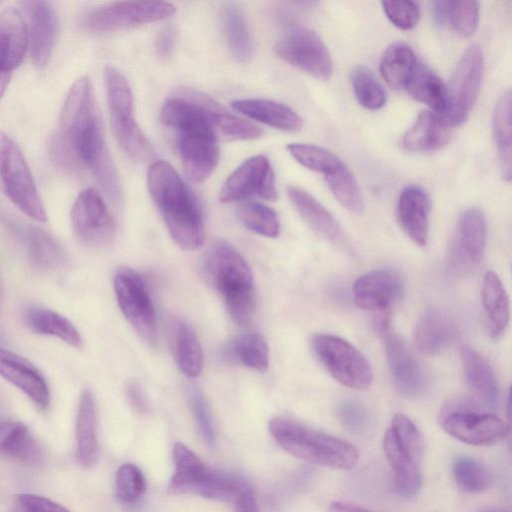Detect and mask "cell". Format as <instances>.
Here are the masks:
<instances>
[{
  "label": "cell",
  "mask_w": 512,
  "mask_h": 512,
  "mask_svg": "<svg viewBox=\"0 0 512 512\" xmlns=\"http://www.w3.org/2000/svg\"><path fill=\"white\" fill-rule=\"evenodd\" d=\"M51 152L63 167L83 164L113 203L122 201L121 183L107 147L93 87L86 76L77 79L68 91Z\"/></svg>",
  "instance_id": "6da1fadb"
},
{
  "label": "cell",
  "mask_w": 512,
  "mask_h": 512,
  "mask_svg": "<svg viewBox=\"0 0 512 512\" xmlns=\"http://www.w3.org/2000/svg\"><path fill=\"white\" fill-rule=\"evenodd\" d=\"M212 101L187 93L167 99L160 111L162 124L175 134L184 173L196 183L205 181L219 162V138L210 115Z\"/></svg>",
  "instance_id": "7a4b0ae2"
},
{
  "label": "cell",
  "mask_w": 512,
  "mask_h": 512,
  "mask_svg": "<svg viewBox=\"0 0 512 512\" xmlns=\"http://www.w3.org/2000/svg\"><path fill=\"white\" fill-rule=\"evenodd\" d=\"M149 193L168 232L178 246L192 251L204 242L199 204L177 171L166 161L153 162L147 172Z\"/></svg>",
  "instance_id": "3957f363"
},
{
  "label": "cell",
  "mask_w": 512,
  "mask_h": 512,
  "mask_svg": "<svg viewBox=\"0 0 512 512\" xmlns=\"http://www.w3.org/2000/svg\"><path fill=\"white\" fill-rule=\"evenodd\" d=\"M203 270L222 296L232 320L241 327L249 326L256 310V290L253 273L244 257L220 239L208 249Z\"/></svg>",
  "instance_id": "277c9868"
},
{
  "label": "cell",
  "mask_w": 512,
  "mask_h": 512,
  "mask_svg": "<svg viewBox=\"0 0 512 512\" xmlns=\"http://www.w3.org/2000/svg\"><path fill=\"white\" fill-rule=\"evenodd\" d=\"M268 428L274 440L290 455L331 469L349 470L359 460V451L352 443L309 428L291 418L277 416Z\"/></svg>",
  "instance_id": "5b68a950"
},
{
  "label": "cell",
  "mask_w": 512,
  "mask_h": 512,
  "mask_svg": "<svg viewBox=\"0 0 512 512\" xmlns=\"http://www.w3.org/2000/svg\"><path fill=\"white\" fill-rule=\"evenodd\" d=\"M175 472L169 482L174 493L193 494L208 499L235 503L248 484L238 476L214 470L192 450L176 442L172 450Z\"/></svg>",
  "instance_id": "8992f818"
},
{
  "label": "cell",
  "mask_w": 512,
  "mask_h": 512,
  "mask_svg": "<svg viewBox=\"0 0 512 512\" xmlns=\"http://www.w3.org/2000/svg\"><path fill=\"white\" fill-rule=\"evenodd\" d=\"M107 102L114 136L121 149L136 161L152 155V147L134 115L133 95L128 81L115 67L104 71Z\"/></svg>",
  "instance_id": "52a82bcc"
},
{
  "label": "cell",
  "mask_w": 512,
  "mask_h": 512,
  "mask_svg": "<svg viewBox=\"0 0 512 512\" xmlns=\"http://www.w3.org/2000/svg\"><path fill=\"white\" fill-rule=\"evenodd\" d=\"M0 192L21 212L38 222L47 214L28 163L17 143L0 131Z\"/></svg>",
  "instance_id": "ba28073f"
},
{
  "label": "cell",
  "mask_w": 512,
  "mask_h": 512,
  "mask_svg": "<svg viewBox=\"0 0 512 512\" xmlns=\"http://www.w3.org/2000/svg\"><path fill=\"white\" fill-rule=\"evenodd\" d=\"M442 429L456 440L474 446H491L504 440L509 426L498 416L481 411L467 398H454L441 410Z\"/></svg>",
  "instance_id": "9c48e42d"
},
{
  "label": "cell",
  "mask_w": 512,
  "mask_h": 512,
  "mask_svg": "<svg viewBox=\"0 0 512 512\" xmlns=\"http://www.w3.org/2000/svg\"><path fill=\"white\" fill-rule=\"evenodd\" d=\"M312 348L330 375L342 385L364 390L373 382V370L367 358L350 342L332 334L318 333Z\"/></svg>",
  "instance_id": "30bf717a"
},
{
  "label": "cell",
  "mask_w": 512,
  "mask_h": 512,
  "mask_svg": "<svg viewBox=\"0 0 512 512\" xmlns=\"http://www.w3.org/2000/svg\"><path fill=\"white\" fill-rule=\"evenodd\" d=\"M274 51L283 61L319 80L332 76L333 63L326 45L307 27L289 23Z\"/></svg>",
  "instance_id": "8fae6325"
},
{
  "label": "cell",
  "mask_w": 512,
  "mask_h": 512,
  "mask_svg": "<svg viewBox=\"0 0 512 512\" xmlns=\"http://www.w3.org/2000/svg\"><path fill=\"white\" fill-rule=\"evenodd\" d=\"M176 7L162 1H124L97 7L83 18V26L93 32H107L161 21L171 17Z\"/></svg>",
  "instance_id": "7c38bea8"
},
{
  "label": "cell",
  "mask_w": 512,
  "mask_h": 512,
  "mask_svg": "<svg viewBox=\"0 0 512 512\" xmlns=\"http://www.w3.org/2000/svg\"><path fill=\"white\" fill-rule=\"evenodd\" d=\"M117 303L123 315L139 334L149 343L156 339V314L144 278L129 268L117 270L113 279Z\"/></svg>",
  "instance_id": "4fadbf2b"
},
{
  "label": "cell",
  "mask_w": 512,
  "mask_h": 512,
  "mask_svg": "<svg viewBox=\"0 0 512 512\" xmlns=\"http://www.w3.org/2000/svg\"><path fill=\"white\" fill-rule=\"evenodd\" d=\"M484 57L480 46L471 45L456 64L448 91V105L443 115L451 126L462 124L473 108L481 86Z\"/></svg>",
  "instance_id": "5bb4252c"
},
{
  "label": "cell",
  "mask_w": 512,
  "mask_h": 512,
  "mask_svg": "<svg viewBox=\"0 0 512 512\" xmlns=\"http://www.w3.org/2000/svg\"><path fill=\"white\" fill-rule=\"evenodd\" d=\"M487 242V223L483 212L469 208L459 216L450 246L448 266L452 273L464 276L481 262Z\"/></svg>",
  "instance_id": "9a60e30c"
},
{
  "label": "cell",
  "mask_w": 512,
  "mask_h": 512,
  "mask_svg": "<svg viewBox=\"0 0 512 512\" xmlns=\"http://www.w3.org/2000/svg\"><path fill=\"white\" fill-rule=\"evenodd\" d=\"M71 222L77 238L90 247L109 244L115 234L113 216L94 188H87L77 196L71 209Z\"/></svg>",
  "instance_id": "2e32d148"
},
{
  "label": "cell",
  "mask_w": 512,
  "mask_h": 512,
  "mask_svg": "<svg viewBox=\"0 0 512 512\" xmlns=\"http://www.w3.org/2000/svg\"><path fill=\"white\" fill-rule=\"evenodd\" d=\"M252 195L268 201L277 199L274 171L264 155L253 156L237 167L220 189L219 199L230 203Z\"/></svg>",
  "instance_id": "e0dca14e"
},
{
  "label": "cell",
  "mask_w": 512,
  "mask_h": 512,
  "mask_svg": "<svg viewBox=\"0 0 512 512\" xmlns=\"http://www.w3.org/2000/svg\"><path fill=\"white\" fill-rule=\"evenodd\" d=\"M405 293V280L394 269H377L358 277L352 286L355 304L369 311L385 313Z\"/></svg>",
  "instance_id": "ac0fdd59"
},
{
  "label": "cell",
  "mask_w": 512,
  "mask_h": 512,
  "mask_svg": "<svg viewBox=\"0 0 512 512\" xmlns=\"http://www.w3.org/2000/svg\"><path fill=\"white\" fill-rule=\"evenodd\" d=\"M388 368L398 391L407 397L422 396L428 388V377L406 341L398 334L383 332Z\"/></svg>",
  "instance_id": "d6986e66"
},
{
  "label": "cell",
  "mask_w": 512,
  "mask_h": 512,
  "mask_svg": "<svg viewBox=\"0 0 512 512\" xmlns=\"http://www.w3.org/2000/svg\"><path fill=\"white\" fill-rule=\"evenodd\" d=\"M0 376L20 389L40 409L49 406V387L41 372L26 358L2 347Z\"/></svg>",
  "instance_id": "ffe728a7"
},
{
  "label": "cell",
  "mask_w": 512,
  "mask_h": 512,
  "mask_svg": "<svg viewBox=\"0 0 512 512\" xmlns=\"http://www.w3.org/2000/svg\"><path fill=\"white\" fill-rule=\"evenodd\" d=\"M431 201L428 193L418 185L402 189L396 206L398 223L415 244L423 247L429 237Z\"/></svg>",
  "instance_id": "44dd1931"
},
{
  "label": "cell",
  "mask_w": 512,
  "mask_h": 512,
  "mask_svg": "<svg viewBox=\"0 0 512 512\" xmlns=\"http://www.w3.org/2000/svg\"><path fill=\"white\" fill-rule=\"evenodd\" d=\"M30 18L28 36L31 57L34 65L43 70L47 67L56 40L57 15L49 2H24Z\"/></svg>",
  "instance_id": "7402d4cb"
},
{
  "label": "cell",
  "mask_w": 512,
  "mask_h": 512,
  "mask_svg": "<svg viewBox=\"0 0 512 512\" xmlns=\"http://www.w3.org/2000/svg\"><path fill=\"white\" fill-rule=\"evenodd\" d=\"M459 335L454 318L440 309L426 310L417 320L414 341L418 350L435 355L453 344Z\"/></svg>",
  "instance_id": "603a6c76"
},
{
  "label": "cell",
  "mask_w": 512,
  "mask_h": 512,
  "mask_svg": "<svg viewBox=\"0 0 512 512\" xmlns=\"http://www.w3.org/2000/svg\"><path fill=\"white\" fill-rule=\"evenodd\" d=\"M29 44L21 12L9 7L0 13V76L11 77L22 62Z\"/></svg>",
  "instance_id": "cb8c5ba5"
},
{
  "label": "cell",
  "mask_w": 512,
  "mask_h": 512,
  "mask_svg": "<svg viewBox=\"0 0 512 512\" xmlns=\"http://www.w3.org/2000/svg\"><path fill=\"white\" fill-rule=\"evenodd\" d=\"M453 126L446 118L433 111H422L403 136V146L413 152H431L446 146Z\"/></svg>",
  "instance_id": "d4e9b609"
},
{
  "label": "cell",
  "mask_w": 512,
  "mask_h": 512,
  "mask_svg": "<svg viewBox=\"0 0 512 512\" xmlns=\"http://www.w3.org/2000/svg\"><path fill=\"white\" fill-rule=\"evenodd\" d=\"M168 342L173 358L181 372L190 378L198 377L203 368V350L194 329L184 320L168 323Z\"/></svg>",
  "instance_id": "484cf974"
},
{
  "label": "cell",
  "mask_w": 512,
  "mask_h": 512,
  "mask_svg": "<svg viewBox=\"0 0 512 512\" xmlns=\"http://www.w3.org/2000/svg\"><path fill=\"white\" fill-rule=\"evenodd\" d=\"M460 357L467 385L476 400L495 408L499 403V385L488 361L469 346L461 349Z\"/></svg>",
  "instance_id": "4316f807"
},
{
  "label": "cell",
  "mask_w": 512,
  "mask_h": 512,
  "mask_svg": "<svg viewBox=\"0 0 512 512\" xmlns=\"http://www.w3.org/2000/svg\"><path fill=\"white\" fill-rule=\"evenodd\" d=\"M383 448L394 472V483L398 494L403 497L416 495L422 485L420 462L397 440L390 428L385 432Z\"/></svg>",
  "instance_id": "83f0119b"
},
{
  "label": "cell",
  "mask_w": 512,
  "mask_h": 512,
  "mask_svg": "<svg viewBox=\"0 0 512 512\" xmlns=\"http://www.w3.org/2000/svg\"><path fill=\"white\" fill-rule=\"evenodd\" d=\"M287 194L297 212L315 232L333 244L344 242L340 225L315 197L296 186H290Z\"/></svg>",
  "instance_id": "f1b7e54d"
},
{
  "label": "cell",
  "mask_w": 512,
  "mask_h": 512,
  "mask_svg": "<svg viewBox=\"0 0 512 512\" xmlns=\"http://www.w3.org/2000/svg\"><path fill=\"white\" fill-rule=\"evenodd\" d=\"M233 110L270 127L297 131L302 127L301 117L285 104L267 99H240L231 103Z\"/></svg>",
  "instance_id": "f546056e"
},
{
  "label": "cell",
  "mask_w": 512,
  "mask_h": 512,
  "mask_svg": "<svg viewBox=\"0 0 512 512\" xmlns=\"http://www.w3.org/2000/svg\"><path fill=\"white\" fill-rule=\"evenodd\" d=\"M481 299L487 331L491 338L499 339L507 329L510 308L507 292L493 271H487L483 278Z\"/></svg>",
  "instance_id": "4dcf8cb0"
},
{
  "label": "cell",
  "mask_w": 512,
  "mask_h": 512,
  "mask_svg": "<svg viewBox=\"0 0 512 512\" xmlns=\"http://www.w3.org/2000/svg\"><path fill=\"white\" fill-rule=\"evenodd\" d=\"M222 33L233 58L248 63L253 55V39L245 14L234 2H225L220 10Z\"/></svg>",
  "instance_id": "1f68e13d"
},
{
  "label": "cell",
  "mask_w": 512,
  "mask_h": 512,
  "mask_svg": "<svg viewBox=\"0 0 512 512\" xmlns=\"http://www.w3.org/2000/svg\"><path fill=\"white\" fill-rule=\"evenodd\" d=\"M76 456L85 467L93 465L98 457L97 414L93 394L84 390L76 416Z\"/></svg>",
  "instance_id": "d6a6232c"
},
{
  "label": "cell",
  "mask_w": 512,
  "mask_h": 512,
  "mask_svg": "<svg viewBox=\"0 0 512 512\" xmlns=\"http://www.w3.org/2000/svg\"><path fill=\"white\" fill-rule=\"evenodd\" d=\"M0 453L30 465L43 458L42 447L32 432L16 421H0Z\"/></svg>",
  "instance_id": "836d02e7"
},
{
  "label": "cell",
  "mask_w": 512,
  "mask_h": 512,
  "mask_svg": "<svg viewBox=\"0 0 512 512\" xmlns=\"http://www.w3.org/2000/svg\"><path fill=\"white\" fill-rule=\"evenodd\" d=\"M23 318L28 328L35 333L57 337L76 348L82 346V337L76 327L58 312L32 305L24 310Z\"/></svg>",
  "instance_id": "e575fe53"
},
{
  "label": "cell",
  "mask_w": 512,
  "mask_h": 512,
  "mask_svg": "<svg viewBox=\"0 0 512 512\" xmlns=\"http://www.w3.org/2000/svg\"><path fill=\"white\" fill-rule=\"evenodd\" d=\"M413 49L404 42H394L384 51L380 61V73L393 89H405L416 67Z\"/></svg>",
  "instance_id": "d590c367"
},
{
  "label": "cell",
  "mask_w": 512,
  "mask_h": 512,
  "mask_svg": "<svg viewBox=\"0 0 512 512\" xmlns=\"http://www.w3.org/2000/svg\"><path fill=\"white\" fill-rule=\"evenodd\" d=\"M405 89L412 98L427 105L433 112L445 114L448 105L447 87L427 66L417 65Z\"/></svg>",
  "instance_id": "8d00e7d4"
},
{
  "label": "cell",
  "mask_w": 512,
  "mask_h": 512,
  "mask_svg": "<svg viewBox=\"0 0 512 512\" xmlns=\"http://www.w3.org/2000/svg\"><path fill=\"white\" fill-rule=\"evenodd\" d=\"M225 357L256 371H265L269 365V349L258 332L236 336L225 348Z\"/></svg>",
  "instance_id": "74e56055"
},
{
  "label": "cell",
  "mask_w": 512,
  "mask_h": 512,
  "mask_svg": "<svg viewBox=\"0 0 512 512\" xmlns=\"http://www.w3.org/2000/svg\"><path fill=\"white\" fill-rule=\"evenodd\" d=\"M492 132L497 147L502 176L511 179V92L498 99L492 115Z\"/></svg>",
  "instance_id": "f35d334b"
},
{
  "label": "cell",
  "mask_w": 512,
  "mask_h": 512,
  "mask_svg": "<svg viewBox=\"0 0 512 512\" xmlns=\"http://www.w3.org/2000/svg\"><path fill=\"white\" fill-rule=\"evenodd\" d=\"M28 255L31 265L40 271H50L59 267L64 255L60 245L46 231L32 227L27 234Z\"/></svg>",
  "instance_id": "ab89813d"
},
{
  "label": "cell",
  "mask_w": 512,
  "mask_h": 512,
  "mask_svg": "<svg viewBox=\"0 0 512 512\" xmlns=\"http://www.w3.org/2000/svg\"><path fill=\"white\" fill-rule=\"evenodd\" d=\"M210 114L219 140H253L261 136V129L254 123L229 113L211 103Z\"/></svg>",
  "instance_id": "60d3db41"
},
{
  "label": "cell",
  "mask_w": 512,
  "mask_h": 512,
  "mask_svg": "<svg viewBox=\"0 0 512 512\" xmlns=\"http://www.w3.org/2000/svg\"><path fill=\"white\" fill-rule=\"evenodd\" d=\"M452 474L457 486L466 493H480L492 483L490 470L478 460L459 456L452 464Z\"/></svg>",
  "instance_id": "b9f144b4"
},
{
  "label": "cell",
  "mask_w": 512,
  "mask_h": 512,
  "mask_svg": "<svg viewBox=\"0 0 512 512\" xmlns=\"http://www.w3.org/2000/svg\"><path fill=\"white\" fill-rule=\"evenodd\" d=\"M239 221L248 230L268 238L280 234V222L276 212L259 202H246L237 209Z\"/></svg>",
  "instance_id": "7bdbcfd3"
},
{
  "label": "cell",
  "mask_w": 512,
  "mask_h": 512,
  "mask_svg": "<svg viewBox=\"0 0 512 512\" xmlns=\"http://www.w3.org/2000/svg\"><path fill=\"white\" fill-rule=\"evenodd\" d=\"M350 80L355 97L361 106L369 110H378L385 105L386 91L369 68L363 65L354 67Z\"/></svg>",
  "instance_id": "ee69618b"
},
{
  "label": "cell",
  "mask_w": 512,
  "mask_h": 512,
  "mask_svg": "<svg viewBox=\"0 0 512 512\" xmlns=\"http://www.w3.org/2000/svg\"><path fill=\"white\" fill-rule=\"evenodd\" d=\"M324 177L332 194L343 207L355 214L362 213L364 203L360 189L355 177L344 163Z\"/></svg>",
  "instance_id": "f6af8a7d"
},
{
  "label": "cell",
  "mask_w": 512,
  "mask_h": 512,
  "mask_svg": "<svg viewBox=\"0 0 512 512\" xmlns=\"http://www.w3.org/2000/svg\"><path fill=\"white\" fill-rule=\"evenodd\" d=\"M287 150L302 166L324 176L333 173L343 164L334 153L313 144L291 143Z\"/></svg>",
  "instance_id": "bcb514c9"
},
{
  "label": "cell",
  "mask_w": 512,
  "mask_h": 512,
  "mask_svg": "<svg viewBox=\"0 0 512 512\" xmlns=\"http://www.w3.org/2000/svg\"><path fill=\"white\" fill-rule=\"evenodd\" d=\"M115 490L118 499L122 502H136L146 491L142 471L131 463L121 465L115 474Z\"/></svg>",
  "instance_id": "7dc6e473"
},
{
  "label": "cell",
  "mask_w": 512,
  "mask_h": 512,
  "mask_svg": "<svg viewBox=\"0 0 512 512\" xmlns=\"http://www.w3.org/2000/svg\"><path fill=\"white\" fill-rule=\"evenodd\" d=\"M447 22L460 36L470 37L478 26L479 3L471 0L449 1Z\"/></svg>",
  "instance_id": "c3c4849f"
},
{
  "label": "cell",
  "mask_w": 512,
  "mask_h": 512,
  "mask_svg": "<svg viewBox=\"0 0 512 512\" xmlns=\"http://www.w3.org/2000/svg\"><path fill=\"white\" fill-rule=\"evenodd\" d=\"M389 428L397 440L420 462L424 451V442L414 422L406 415L398 413L392 418Z\"/></svg>",
  "instance_id": "681fc988"
},
{
  "label": "cell",
  "mask_w": 512,
  "mask_h": 512,
  "mask_svg": "<svg viewBox=\"0 0 512 512\" xmlns=\"http://www.w3.org/2000/svg\"><path fill=\"white\" fill-rule=\"evenodd\" d=\"M383 10L393 25L402 30L413 29L420 17V9L414 1H382Z\"/></svg>",
  "instance_id": "f907efd6"
},
{
  "label": "cell",
  "mask_w": 512,
  "mask_h": 512,
  "mask_svg": "<svg viewBox=\"0 0 512 512\" xmlns=\"http://www.w3.org/2000/svg\"><path fill=\"white\" fill-rule=\"evenodd\" d=\"M188 397L198 430L206 444L213 447L216 442V434L206 400L201 391L195 387L189 390Z\"/></svg>",
  "instance_id": "816d5d0a"
},
{
  "label": "cell",
  "mask_w": 512,
  "mask_h": 512,
  "mask_svg": "<svg viewBox=\"0 0 512 512\" xmlns=\"http://www.w3.org/2000/svg\"><path fill=\"white\" fill-rule=\"evenodd\" d=\"M339 421L353 432H363L370 424V416L366 407L356 400H343L336 409Z\"/></svg>",
  "instance_id": "f5cc1de1"
},
{
  "label": "cell",
  "mask_w": 512,
  "mask_h": 512,
  "mask_svg": "<svg viewBox=\"0 0 512 512\" xmlns=\"http://www.w3.org/2000/svg\"><path fill=\"white\" fill-rule=\"evenodd\" d=\"M15 501L27 512H70L62 505L43 496L23 493L17 495Z\"/></svg>",
  "instance_id": "db71d44e"
},
{
  "label": "cell",
  "mask_w": 512,
  "mask_h": 512,
  "mask_svg": "<svg viewBox=\"0 0 512 512\" xmlns=\"http://www.w3.org/2000/svg\"><path fill=\"white\" fill-rule=\"evenodd\" d=\"M176 32L173 27H164L157 35L155 49L158 57L165 60L169 58L175 48Z\"/></svg>",
  "instance_id": "11a10c76"
},
{
  "label": "cell",
  "mask_w": 512,
  "mask_h": 512,
  "mask_svg": "<svg viewBox=\"0 0 512 512\" xmlns=\"http://www.w3.org/2000/svg\"><path fill=\"white\" fill-rule=\"evenodd\" d=\"M127 398L131 406L140 413L148 411L145 395L137 382H129L126 387Z\"/></svg>",
  "instance_id": "9f6ffc18"
},
{
  "label": "cell",
  "mask_w": 512,
  "mask_h": 512,
  "mask_svg": "<svg viewBox=\"0 0 512 512\" xmlns=\"http://www.w3.org/2000/svg\"><path fill=\"white\" fill-rule=\"evenodd\" d=\"M449 1H432L430 2V12L435 26L442 28L447 23Z\"/></svg>",
  "instance_id": "6f0895ef"
},
{
  "label": "cell",
  "mask_w": 512,
  "mask_h": 512,
  "mask_svg": "<svg viewBox=\"0 0 512 512\" xmlns=\"http://www.w3.org/2000/svg\"><path fill=\"white\" fill-rule=\"evenodd\" d=\"M234 505V512H258L257 501L251 489L244 492Z\"/></svg>",
  "instance_id": "680465c9"
},
{
  "label": "cell",
  "mask_w": 512,
  "mask_h": 512,
  "mask_svg": "<svg viewBox=\"0 0 512 512\" xmlns=\"http://www.w3.org/2000/svg\"><path fill=\"white\" fill-rule=\"evenodd\" d=\"M329 512H372V511L365 509L363 507H360L358 505L352 504V503L336 501V502H332L330 504Z\"/></svg>",
  "instance_id": "91938a15"
},
{
  "label": "cell",
  "mask_w": 512,
  "mask_h": 512,
  "mask_svg": "<svg viewBox=\"0 0 512 512\" xmlns=\"http://www.w3.org/2000/svg\"><path fill=\"white\" fill-rule=\"evenodd\" d=\"M476 512H507L498 507H482L478 509Z\"/></svg>",
  "instance_id": "94428289"
},
{
  "label": "cell",
  "mask_w": 512,
  "mask_h": 512,
  "mask_svg": "<svg viewBox=\"0 0 512 512\" xmlns=\"http://www.w3.org/2000/svg\"><path fill=\"white\" fill-rule=\"evenodd\" d=\"M10 512H27L20 504H18L16 501L11 509Z\"/></svg>",
  "instance_id": "6125c7cd"
}]
</instances>
